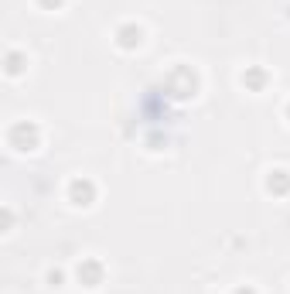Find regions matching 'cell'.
<instances>
[{
  "mask_svg": "<svg viewBox=\"0 0 290 294\" xmlns=\"http://www.w3.org/2000/svg\"><path fill=\"white\" fill-rule=\"evenodd\" d=\"M68 195H72V205H92V195H96V188H92V181H86V178H76V181H72V188H68Z\"/></svg>",
  "mask_w": 290,
  "mask_h": 294,
  "instance_id": "cell-1",
  "label": "cell"
},
{
  "mask_svg": "<svg viewBox=\"0 0 290 294\" xmlns=\"http://www.w3.org/2000/svg\"><path fill=\"white\" fill-rule=\"evenodd\" d=\"M99 274H102V270H99V263H89V270H82V263H78V280H82L86 287H96V284H99Z\"/></svg>",
  "mask_w": 290,
  "mask_h": 294,
  "instance_id": "cell-2",
  "label": "cell"
},
{
  "mask_svg": "<svg viewBox=\"0 0 290 294\" xmlns=\"http://www.w3.org/2000/svg\"><path fill=\"white\" fill-rule=\"evenodd\" d=\"M120 35H123V38H120V45H126V48H130V45H140V28H126V31H120Z\"/></svg>",
  "mask_w": 290,
  "mask_h": 294,
  "instance_id": "cell-3",
  "label": "cell"
},
{
  "mask_svg": "<svg viewBox=\"0 0 290 294\" xmlns=\"http://www.w3.org/2000/svg\"><path fill=\"white\" fill-rule=\"evenodd\" d=\"M18 55H14V52H7V72H10V76H18V72H20V65H18Z\"/></svg>",
  "mask_w": 290,
  "mask_h": 294,
  "instance_id": "cell-4",
  "label": "cell"
},
{
  "mask_svg": "<svg viewBox=\"0 0 290 294\" xmlns=\"http://www.w3.org/2000/svg\"><path fill=\"white\" fill-rule=\"evenodd\" d=\"M41 4H48V7H58V4H62V0H41Z\"/></svg>",
  "mask_w": 290,
  "mask_h": 294,
  "instance_id": "cell-5",
  "label": "cell"
}]
</instances>
